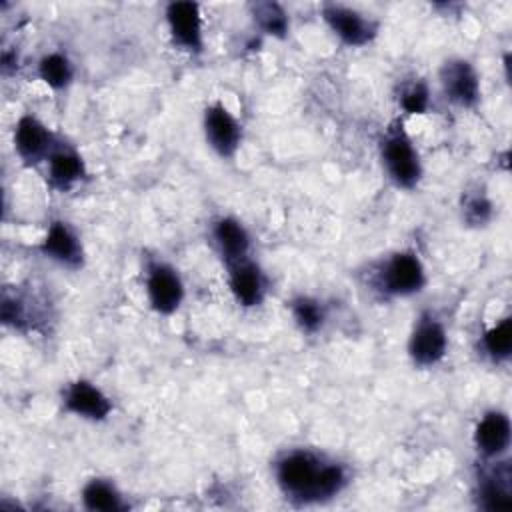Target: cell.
I'll return each instance as SVG.
<instances>
[{"label": "cell", "mask_w": 512, "mask_h": 512, "mask_svg": "<svg viewBox=\"0 0 512 512\" xmlns=\"http://www.w3.org/2000/svg\"><path fill=\"white\" fill-rule=\"evenodd\" d=\"M230 266V272H228V286H230V292L232 296L236 298L238 304L250 308V306H258L264 298V276L260 272V268L242 258V260H236Z\"/></svg>", "instance_id": "14"}, {"label": "cell", "mask_w": 512, "mask_h": 512, "mask_svg": "<svg viewBox=\"0 0 512 512\" xmlns=\"http://www.w3.org/2000/svg\"><path fill=\"white\" fill-rule=\"evenodd\" d=\"M322 16L330 30L348 46L368 44L378 30V26L370 18L340 4H324Z\"/></svg>", "instance_id": "8"}, {"label": "cell", "mask_w": 512, "mask_h": 512, "mask_svg": "<svg viewBox=\"0 0 512 512\" xmlns=\"http://www.w3.org/2000/svg\"><path fill=\"white\" fill-rule=\"evenodd\" d=\"M252 14L256 24L270 36L284 38L288 32V16L284 8L276 2H256L252 4Z\"/></svg>", "instance_id": "21"}, {"label": "cell", "mask_w": 512, "mask_h": 512, "mask_svg": "<svg viewBox=\"0 0 512 512\" xmlns=\"http://www.w3.org/2000/svg\"><path fill=\"white\" fill-rule=\"evenodd\" d=\"M46 160H48V178L52 186L60 190H68L86 172L82 156L68 146H54V150Z\"/></svg>", "instance_id": "17"}, {"label": "cell", "mask_w": 512, "mask_h": 512, "mask_svg": "<svg viewBox=\"0 0 512 512\" xmlns=\"http://www.w3.org/2000/svg\"><path fill=\"white\" fill-rule=\"evenodd\" d=\"M430 98H428V90L422 82H414L408 88H404L402 96H400V106L408 112V114H424L428 110Z\"/></svg>", "instance_id": "24"}, {"label": "cell", "mask_w": 512, "mask_h": 512, "mask_svg": "<svg viewBox=\"0 0 512 512\" xmlns=\"http://www.w3.org/2000/svg\"><path fill=\"white\" fill-rule=\"evenodd\" d=\"M202 126H204L206 142L218 156L230 158L236 154L242 142V126L224 104L220 102L210 104L204 110Z\"/></svg>", "instance_id": "5"}, {"label": "cell", "mask_w": 512, "mask_h": 512, "mask_svg": "<svg viewBox=\"0 0 512 512\" xmlns=\"http://www.w3.org/2000/svg\"><path fill=\"white\" fill-rule=\"evenodd\" d=\"M166 22L172 40L188 52H202V18L196 2H170L166 6Z\"/></svg>", "instance_id": "9"}, {"label": "cell", "mask_w": 512, "mask_h": 512, "mask_svg": "<svg viewBox=\"0 0 512 512\" xmlns=\"http://www.w3.org/2000/svg\"><path fill=\"white\" fill-rule=\"evenodd\" d=\"M474 444L484 458H500L510 446V418L500 410L486 412L474 428Z\"/></svg>", "instance_id": "12"}, {"label": "cell", "mask_w": 512, "mask_h": 512, "mask_svg": "<svg viewBox=\"0 0 512 512\" xmlns=\"http://www.w3.org/2000/svg\"><path fill=\"white\" fill-rule=\"evenodd\" d=\"M510 468L508 464H498L494 470L482 476L478 482V504L484 510H508L512 506L510 490Z\"/></svg>", "instance_id": "16"}, {"label": "cell", "mask_w": 512, "mask_h": 512, "mask_svg": "<svg viewBox=\"0 0 512 512\" xmlns=\"http://www.w3.org/2000/svg\"><path fill=\"white\" fill-rule=\"evenodd\" d=\"M440 82L446 98L462 108H472L480 100V78L468 60L454 58L442 66Z\"/></svg>", "instance_id": "7"}, {"label": "cell", "mask_w": 512, "mask_h": 512, "mask_svg": "<svg viewBox=\"0 0 512 512\" xmlns=\"http://www.w3.org/2000/svg\"><path fill=\"white\" fill-rule=\"evenodd\" d=\"M462 212H464L466 222H470L474 226H482L492 216V202L484 194H472L466 198Z\"/></svg>", "instance_id": "23"}, {"label": "cell", "mask_w": 512, "mask_h": 512, "mask_svg": "<svg viewBox=\"0 0 512 512\" xmlns=\"http://www.w3.org/2000/svg\"><path fill=\"white\" fill-rule=\"evenodd\" d=\"M40 252L68 268H78L82 264V244L76 232L66 222H52L42 244Z\"/></svg>", "instance_id": "13"}, {"label": "cell", "mask_w": 512, "mask_h": 512, "mask_svg": "<svg viewBox=\"0 0 512 512\" xmlns=\"http://www.w3.org/2000/svg\"><path fill=\"white\" fill-rule=\"evenodd\" d=\"M146 296L158 314L176 312L184 298V284L178 272L164 262L150 264L146 270Z\"/></svg>", "instance_id": "6"}, {"label": "cell", "mask_w": 512, "mask_h": 512, "mask_svg": "<svg viewBox=\"0 0 512 512\" xmlns=\"http://www.w3.org/2000/svg\"><path fill=\"white\" fill-rule=\"evenodd\" d=\"M212 238L218 246L222 258H226L228 264L246 258L250 248V236L242 222H238L232 216H222L212 226Z\"/></svg>", "instance_id": "15"}, {"label": "cell", "mask_w": 512, "mask_h": 512, "mask_svg": "<svg viewBox=\"0 0 512 512\" xmlns=\"http://www.w3.org/2000/svg\"><path fill=\"white\" fill-rule=\"evenodd\" d=\"M482 346L492 362H506L512 354V318L506 316L490 326L482 336Z\"/></svg>", "instance_id": "20"}, {"label": "cell", "mask_w": 512, "mask_h": 512, "mask_svg": "<svg viewBox=\"0 0 512 512\" xmlns=\"http://www.w3.org/2000/svg\"><path fill=\"white\" fill-rule=\"evenodd\" d=\"M38 76L50 88L64 90L70 86V82L74 78V68H72V62L64 54L50 52V54L42 56V60L38 62Z\"/></svg>", "instance_id": "19"}, {"label": "cell", "mask_w": 512, "mask_h": 512, "mask_svg": "<svg viewBox=\"0 0 512 512\" xmlns=\"http://www.w3.org/2000/svg\"><path fill=\"white\" fill-rule=\"evenodd\" d=\"M382 164L388 172V178L398 188H414L422 178L420 156L410 140V136L402 130V126L390 128L380 142Z\"/></svg>", "instance_id": "2"}, {"label": "cell", "mask_w": 512, "mask_h": 512, "mask_svg": "<svg viewBox=\"0 0 512 512\" xmlns=\"http://www.w3.org/2000/svg\"><path fill=\"white\" fill-rule=\"evenodd\" d=\"M64 408L78 418L100 422L110 416L112 402L96 384L74 380L64 390Z\"/></svg>", "instance_id": "10"}, {"label": "cell", "mask_w": 512, "mask_h": 512, "mask_svg": "<svg viewBox=\"0 0 512 512\" xmlns=\"http://www.w3.org/2000/svg\"><path fill=\"white\" fill-rule=\"evenodd\" d=\"M276 484L298 504H318L338 496L346 484V468L310 450H290L276 460Z\"/></svg>", "instance_id": "1"}, {"label": "cell", "mask_w": 512, "mask_h": 512, "mask_svg": "<svg viewBox=\"0 0 512 512\" xmlns=\"http://www.w3.org/2000/svg\"><path fill=\"white\" fill-rule=\"evenodd\" d=\"M446 346L448 336L444 324L430 312L420 314L408 338V354L412 362L418 366H434L444 358Z\"/></svg>", "instance_id": "4"}, {"label": "cell", "mask_w": 512, "mask_h": 512, "mask_svg": "<svg viewBox=\"0 0 512 512\" xmlns=\"http://www.w3.org/2000/svg\"><path fill=\"white\" fill-rule=\"evenodd\" d=\"M426 284V272L414 252L392 254L376 274V286L388 296H412Z\"/></svg>", "instance_id": "3"}, {"label": "cell", "mask_w": 512, "mask_h": 512, "mask_svg": "<svg viewBox=\"0 0 512 512\" xmlns=\"http://www.w3.org/2000/svg\"><path fill=\"white\" fill-rule=\"evenodd\" d=\"M52 132L32 114H24L14 128V148L26 164H38L54 150Z\"/></svg>", "instance_id": "11"}, {"label": "cell", "mask_w": 512, "mask_h": 512, "mask_svg": "<svg viewBox=\"0 0 512 512\" xmlns=\"http://www.w3.org/2000/svg\"><path fill=\"white\" fill-rule=\"evenodd\" d=\"M290 312L294 322L302 332H316L324 324V308L316 298L310 296H298L290 302Z\"/></svg>", "instance_id": "22"}, {"label": "cell", "mask_w": 512, "mask_h": 512, "mask_svg": "<svg viewBox=\"0 0 512 512\" xmlns=\"http://www.w3.org/2000/svg\"><path fill=\"white\" fill-rule=\"evenodd\" d=\"M82 504L92 512H118L124 510V498L120 490L104 478H92L82 488Z\"/></svg>", "instance_id": "18"}]
</instances>
